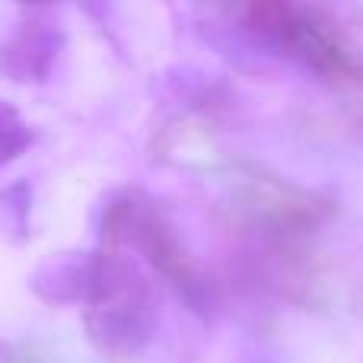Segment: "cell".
I'll list each match as a JSON object with an SVG mask.
<instances>
[{
	"label": "cell",
	"instance_id": "1",
	"mask_svg": "<svg viewBox=\"0 0 363 363\" xmlns=\"http://www.w3.org/2000/svg\"><path fill=\"white\" fill-rule=\"evenodd\" d=\"M89 341L115 360H131L157 335L160 303L150 277L128 252L102 245L93 252V274L83 296Z\"/></svg>",
	"mask_w": 363,
	"mask_h": 363
},
{
	"label": "cell",
	"instance_id": "2",
	"mask_svg": "<svg viewBox=\"0 0 363 363\" xmlns=\"http://www.w3.org/2000/svg\"><path fill=\"white\" fill-rule=\"evenodd\" d=\"M102 242L112 249H134L185 303L198 313L211 306V284L166 213L144 191H121L102 213Z\"/></svg>",
	"mask_w": 363,
	"mask_h": 363
},
{
	"label": "cell",
	"instance_id": "3",
	"mask_svg": "<svg viewBox=\"0 0 363 363\" xmlns=\"http://www.w3.org/2000/svg\"><path fill=\"white\" fill-rule=\"evenodd\" d=\"M242 29L262 38L281 55L300 61L313 74L351 89L363 86V61L351 55L335 19L319 6L287 4V0H255L239 10Z\"/></svg>",
	"mask_w": 363,
	"mask_h": 363
},
{
	"label": "cell",
	"instance_id": "4",
	"mask_svg": "<svg viewBox=\"0 0 363 363\" xmlns=\"http://www.w3.org/2000/svg\"><path fill=\"white\" fill-rule=\"evenodd\" d=\"M64 45H67V35H64L55 10H48V6L23 10L4 51H0V70L23 86L48 83L64 55Z\"/></svg>",
	"mask_w": 363,
	"mask_h": 363
},
{
	"label": "cell",
	"instance_id": "5",
	"mask_svg": "<svg viewBox=\"0 0 363 363\" xmlns=\"http://www.w3.org/2000/svg\"><path fill=\"white\" fill-rule=\"evenodd\" d=\"M89 274H93V252H57L32 271L29 284L38 300L51 306H77V303L83 306Z\"/></svg>",
	"mask_w": 363,
	"mask_h": 363
},
{
	"label": "cell",
	"instance_id": "6",
	"mask_svg": "<svg viewBox=\"0 0 363 363\" xmlns=\"http://www.w3.org/2000/svg\"><path fill=\"white\" fill-rule=\"evenodd\" d=\"M0 233L13 242H26L32 236V185L26 179L0 191Z\"/></svg>",
	"mask_w": 363,
	"mask_h": 363
},
{
	"label": "cell",
	"instance_id": "7",
	"mask_svg": "<svg viewBox=\"0 0 363 363\" xmlns=\"http://www.w3.org/2000/svg\"><path fill=\"white\" fill-rule=\"evenodd\" d=\"M35 140V131L29 128V121L16 112V106L6 99H0V169L19 160Z\"/></svg>",
	"mask_w": 363,
	"mask_h": 363
},
{
	"label": "cell",
	"instance_id": "8",
	"mask_svg": "<svg viewBox=\"0 0 363 363\" xmlns=\"http://www.w3.org/2000/svg\"><path fill=\"white\" fill-rule=\"evenodd\" d=\"M239 363H281V360H274L271 354H245Z\"/></svg>",
	"mask_w": 363,
	"mask_h": 363
}]
</instances>
